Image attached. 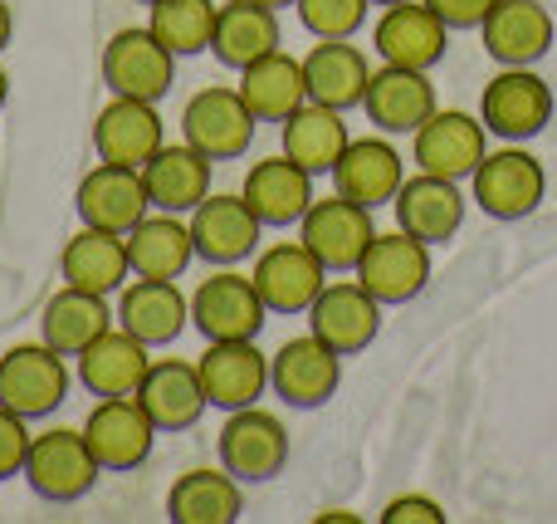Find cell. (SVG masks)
<instances>
[{
    "instance_id": "cb8c5ba5",
    "label": "cell",
    "mask_w": 557,
    "mask_h": 524,
    "mask_svg": "<svg viewBox=\"0 0 557 524\" xmlns=\"http://www.w3.org/2000/svg\"><path fill=\"white\" fill-rule=\"evenodd\" d=\"M435 108H441V103H435L431 69H401V64L372 69V84H367L362 113L376 123V133H416V127H421Z\"/></svg>"
},
{
    "instance_id": "e575fe53",
    "label": "cell",
    "mask_w": 557,
    "mask_h": 524,
    "mask_svg": "<svg viewBox=\"0 0 557 524\" xmlns=\"http://www.w3.org/2000/svg\"><path fill=\"white\" fill-rule=\"evenodd\" d=\"M113 324H117V314L108 309V294H88V290L64 284V290L45 304V314H39V339L54 353H64V358H78V353L103 329H113Z\"/></svg>"
},
{
    "instance_id": "7a4b0ae2",
    "label": "cell",
    "mask_w": 557,
    "mask_h": 524,
    "mask_svg": "<svg viewBox=\"0 0 557 524\" xmlns=\"http://www.w3.org/2000/svg\"><path fill=\"white\" fill-rule=\"evenodd\" d=\"M255 127H260V118L250 113L245 94L225 84L196 88L182 108V137L191 147H201L211 162H235V157L250 153Z\"/></svg>"
},
{
    "instance_id": "d6986e66",
    "label": "cell",
    "mask_w": 557,
    "mask_h": 524,
    "mask_svg": "<svg viewBox=\"0 0 557 524\" xmlns=\"http://www.w3.org/2000/svg\"><path fill=\"white\" fill-rule=\"evenodd\" d=\"M74 211H78V221H84V226H98V231L127 235L147 211H152V196H147L143 167L98 162L94 172H84V182H78Z\"/></svg>"
},
{
    "instance_id": "9c48e42d",
    "label": "cell",
    "mask_w": 557,
    "mask_h": 524,
    "mask_svg": "<svg viewBox=\"0 0 557 524\" xmlns=\"http://www.w3.org/2000/svg\"><path fill=\"white\" fill-rule=\"evenodd\" d=\"M470 192L480 202L484 216L494 221H523V216L539 211L543 192H548V176H543V162L523 147H499L490 153L470 176Z\"/></svg>"
},
{
    "instance_id": "ac0fdd59",
    "label": "cell",
    "mask_w": 557,
    "mask_h": 524,
    "mask_svg": "<svg viewBox=\"0 0 557 524\" xmlns=\"http://www.w3.org/2000/svg\"><path fill=\"white\" fill-rule=\"evenodd\" d=\"M352 275L382 304H406L431 284V245L406 231H376Z\"/></svg>"
},
{
    "instance_id": "6da1fadb",
    "label": "cell",
    "mask_w": 557,
    "mask_h": 524,
    "mask_svg": "<svg viewBox=\"0 0 557 524\" xmlns=\"http://www.w3.org/2000/svg\"><path fill=\"white\" fill-rule=\"evenodd\" d=\"M20 476H25V486L35 490L39 500H49V505H74V500H84L88 490L98 486L103 466H98V456L88 451L84 427H49V431L29 437V456H25Z\"/></svg>"
},
{
    "instance_id": "44dd1931",
    "label": "cell",
    "mask_w": 557,
    "mask_h": 524,
    "mask_svg": "<svg viewBox=\"0 0 557 524\" xmlns=\"http://www.w3.org/2000/svg\"><path fill=\"white\" fill-rule=\"evenodd\" d=\"M117 324L133 339H143L147 349H166L182 339V329L191 324V294H182L176 280H127L117 290Z\"/></svg>"
},
{
    "instance_id": "52a82bcc",
    "label": "cell",
    "mask_w": 557,
    "mask_h": 524,
    "mask_svg": "<svg viewBox=\"0 0 557 524\" xmlns=\"http://www.w3.org/2000/svg\"><path fill=\"white\" fill-rule=\"evenodd\" d=\"M372 235H376L372 211L357 206L352 196H343V192L323 196V202L313 196V206H308L304 221H298V241L327 265V275H352L362 251L372 245Z\"/></svg>"
},
{
    "instance_id": "7c38bea8",
    "label": "cell",
    "mask_w": 557,
    "mask_h": 524,
    "mask_svg": "<svg viewBox=\"0 0 557 524\" xmlns=\"http://www.w3.org/2000/svg\"><path fill=\"white\" fill-rule=\"evenodd\" d=\"M250 280L270 314H308V304L327 284V265L304 241H274L264 251H255Z\"/></svg>"
},
{
    "instance_id": "d590c367",
    "label": "cell",
    "mask_w": 557,
    "mask_h": 524,
    "mask_svg": "<svg viewBox=\"0 0 557 524\" xmlns=\"http://www.w3.org/2000/svg\"><path fill=\"white\" fill-rule=\"evenodd\" d=\"M240 510V480L225 466H196L166 490V520L172 524H235Z\"/></svg>"
},
{
    "instance_id": "484cf974",
    "label": "cell",
    "mask_w": 557,
    "mask_h": 524,
    "mask_svg": "<svg viewBox=\"0 0 557 524\" xmlns=\"http://www.w3.org/2000/svg\"><path fill=\"white\" fill-rule=\"evenodd\" d=\"M240 196L250 202V211L264 221V231H284L298 226L304 211L313 206V172L294 162V157H260V162L245 172Z\"/></svg>"
},
{
    "instance_id": "277c9868",
    "label": "cell",
    "mask_w": 557,
    "mask_h": 524,
    "mask_svg": "<svg viewBox=\"0 0 557 524\" xmlns=\"http://www.w3.org/2000/svg\"><path fill=\"white\" fill-rule=\"evenodd\" d=\"M69 382L74 378H69L64 353H54L45 339L0 353V407L20 412L25 422H39L64 407Z\"/></svg>"
},
{
    "instance_id": "83f0119b",
    "label": "cell",
    "mask_w": 557,
    "mask_h": 524,
    "mask_svg": "<svg viewBox=\"0 0 557 524\" xmlns=\"http://www.w3.org/2000/svg\"><path fill=\"white\" fill-rule=\"evenodd\" d=\"M133 398L143 402V412L157 422V431H186L211 412L201 373L186 358H152V368H147L143 388H137Z\"/></svg>"
},
{
    "instance_id": "ffe728a7",
    "label": "cell",
    "mask_w": 557,
    "mask_h": 524,
    "mask_svg": "<svg viewBox=\"0 0 557 524\" xmlns=\"http://www.w3.org/2000/svg\"><path fill=\"white\" fill-rule=\"evenodd\" d=\"M143 182H147V196H152V211L191 216L215 192V162L182 137V143H162L147 157Z\"/></svg>"
},
{
    "instance_id": "9a60e30c",
    "label": "cell",
    "mask_w": 557,
    "mask_h": 524,
    "mask_svg": "<svg viewBox=\"0 0 557 524\" xmlns=\"http://www.w3.org/2000/svg\"><path fill=\"white\" fill-rule=\"evenodd\" d=\"M191 241H196V260L206 265H240L250 260L255 251H260V231L264 221L250 211V202H245L240 192H211L201 206H196L191 216Z\"/></svg>"
},
{
    "instance_id": "7bdbcfd3",
    "label": "cell",
    "mask_w": 557,
    "mask_h": 524,
    "mask_svg": "<svg viewBox=\"0 0 557 524\" xmlns=\"http://www.w3.org/2000/svg\"><path fill=\"white\" fill-rule=\"evenodd\" d=\"M10 39H15V15H10V5L0 0V54H5Z\"/></svg>"
},
{
    "instance_id": "bcb514c9",
    "label": "cell",
    "mask_w": 557,
    "mask_h": 524,
    "mask_svg": "<svg viewBox=\"0 0 557 524\" xmlns=\"http://www.w3.org/2000/svg\"><path fill=\"white\" fill-rule=\"evenodd\" d=\"M260 5H270V10H284V5H298V0H260Z\"/></svg>"
},
{
    "instance_id": "f6af8a7d",
    "label": "cell",
    "mask_w": 557,
    "mask_h": 524,
    "mask_svg": "<svg viewBox=\"0 0 557 524\" xmlns=\"http://www.w3.org/2000/svg\"><path fill=\"white\" fill-rule=\"evenodd\" d=\"M5 103H10V74L0 69V108H5Z\"/></svg>"
},
{
    "instance_id": "8d00e7d4",
    "label": "cell",
    "mask_w": 557,
    "mask_h": 524,
    "mask_svg": "<svg viewBox=\"0 0 557 524\" xmlns=\"http://www.w3.org/2000/svg\"><path fill=\"white\" fill-rule=\"evenodd\" d=\"M235 88L245 94V103H250V113L260 118V123H284L298 103H308L304 59L274 49V54L255 59L250 69H240V84H235Z\"/></svg>"
},
{
    "instance_id": "f35d334b",
    "label": "cell",
    "mask_w": 557,
    "mask_h": 524,
    "mask_svg": "<svg viewBox=\"0 0 557 524\" xmlns=\"http://www.w3.org/2000/svg\"><path fill=\"white\" fill-rule=\"evenodd\" d=\"M298 25L313 39H352L367 25L372 0H298Z\"/></svg>"
},
{
    "instance_id": "7dc6e473",
    "label": "cell",
    "mask_w": 557,
    "mask_h": 524,
    "mask_svg": "<svg viewBox=\"0 0 557 524\" xmlns=\"http://www.w3.org/2000/svg\"><path fill=\"white\" fill-rule=\"evenodd\" d=\"M372 5H401V0H372Z\"/></svg>"
},
{
    "instance_id": "5bb4252c",
    "label": "cell",
    "mask_w": 557,
    "mask_h": 524,
    "mask_svg": "<svg viewBox=\"0 0 557 524\" xmlns=\"http://www.w3.org/2000/svg\"><path fill=\"white\" fill-rule=\"evenodd\" d=\"M201 373L206 402L221 412H240L255 407L270 388V353H260L255 339H225V343H206V353L196 358Z\"/></svg>"
},
{
    "instance_id": "3957f363",
    "label": "cell",
    "mask_w": 557,
    "mask_h": 524,
    "mask_svg": "<svg viewBox=\"0 0 557 524\" xmlns=\"http://www.w3.org/2000/svg\"><path fill=\"white\" fill-rule=\"evenodd\" d=\"M480 118L504 143H529L553 123V88L533 64H504L484 84Z\"/></svg>"
},
{
    "instance_id": "5b68a950",
    "label": "cell",
    "mask_w": 557,
    "mask_h": 524,
    "mask_svg": "<svg viewBox=\"0 0 557 524\" xmlns=\"http://www.w3.org/2000/svg\"><path fill=\"white\" fill-rule=\"evenodd\" d=\"M264 300L255 290L250 275H235V265H221L211 280H201L191 290V329L206 343L225 339H260L264 329Z\"/></svg>"
},
{
    "instance_id": "603a6c76",
    "label": "cell",
    "mask_w": 557,
    "mask_h": 524,
    "mask_svg": "<svg viewBox=\"0 0 557 524\" xmlns=\"http://www.w3.org/2000/svg\"><path fill=\"white\" fill-rule=\"evenodd\" d=\"M166 143L162 133V113L147 98H123L113 94L94 118V147L98 162H117V167H143L157 147Z\"/></svg>"
},
{
    "instance_id": "30bf717a",
    "label": "cell",
    "mask_w": 557,
    "mask_h": 524,
    "mask_svg": "<svg viewBox=\"0 0 557 524\" xmlns=\"http://www.w3.org/2000/svg\"><path fill=\"white\" fill-rule=\"evenodd\" d=\"M382 309L386 304L357 275L352 280H327L323 294L308 304V333H318L327 349L352 358V353H362L382 333Z\"/></svg>"
},
{
    "instance_id": "d6a6232c",
    "label": "cell",
    "mask_w": 557,
    "mask_h": 524,
    "mask_svg": "<svg viewBox=\"0 0 557 524\" xmlns=\"http://www.w3.org/2000/svg\"><path fill=\"white\" fill-rule=\"evenodd\" d=\"M284 49V29H278V10L260 5V0H225L215 10V35H211V54L225 69H250L255 59Z\"/></svg>"
},
{
    "instance_id": "c3c4849f",
    "label": "cell",
    "mask_w": 557,
    "mask_h": 524,
    "mask_svg": "<svg viewBox=\"0 0 557 524\" xmlns=\"http://www.w3.org/2000/svg\"><path fill=\"white\" fill-rule=\"evenodd\" d=\"M143 5H152V0H143Z\"/></svg>"
},
{
    "instance_id": "ba28073f",
    "label": "cell",
    "mask_w": 557,
    "mask_h": 524,
    "mask_svg": "<svg viewBox=\"0 0 557 524\" xmlns=\"http://www.w3.org/2000/svg\"><path fill=\"white\" fill-rule=\"evenodd\" d=\"M411 137H416V172L450 176V182H470L474 167L490 157L484 118L460 113V108H435Z\"/></svg>"
},
{
    "instance_id": "60d3db41",
    "label": "cell",
    "mask_w": 557,
    "mask_h": 524,
    "mask_svg": "<svg viewBox=\"0 0 557 524\" xmlns=\"http://www.w3.org/2000/svg\"><path fill=\"white\" fill-rule=\"evenodd\" d=\"M376 520L382 524H445V510L431 496H396V500H386V510Z\"/></svg>"
},
{
    "instance_id": "8fae6325",
    "label": "cell",
    "mask_w": 557,
    "mask_h": 524,
    "mask_svg": "<svg viewBox=\"0 0 557 524\" xmlns=\"http://www.w3.org/2000/svg\"><path fill=\"white\" fill-rule=\"evenodd\" d=\"M337 382H343V353L327 349L318 333H298L278 353H270V388L278 392L284 407H323L337 392Z\"/></svg>"
},
{
    "instance_id": "e0dca14e",
    "label": "cell",
    "mask_w": 557,
    "mask_h": 524,
    "mask_svg": "<svg viewBox=\"0 0 557 524\" xmlns=\"http://www.w3.org/2000/svg\"><path fill=\"white\" fill-rule=\"evenodd\" d=\"M372 45L382 64L435 69L445 59V45H450V25L425 0H401V5H382Z\"/></svg>"
},
{
    "instance_id": "74e56055",
    "label": "cell",
    "mask_w": 557,
    "mask_h": 524,
    "mask_svg": "<svg viewBox=\"0 0 557 524\" xmlns=\"http://www.w3.org/2000/svg\"><path fill=\"white\" fill-rule=\"evenodd\" d=\"M215 10H221L215 0H152V5H147V29H152L176 59L211 54Z\"/></svg>"
},
{
    "instance_id": "4fadbf2b",
    "label": "cell",
    "mask_w": 557,
    "mask_h": 524,
    "mask_svg": "<svg viewBox=\"0 0 557 524\" xmlns=\"http://www.w3.org/2000/svg\"><path fill=\"white\" fill-rule=\"evenodd\" d=\"M221 466L235 480H255V486L274 480L288 466V427L260 402L231 412L221 427Z\"/></svg>"
},
{
    "instance_id": "1f68e13d",
    "label": "cell",
    "mask_w": 557,
    "mask_h": 524,
    "mask_svg": "<svg viewBox=\"0 0 557 524\" xmlns=\"http://www.w3.org/2000/svg\"><path fill=\"white\" fill-rule=\"evenodd\" d=\"M127 260H133L137 280H182L196 260L191 221L172 211H147L127 231Z\"/></svg>"
},
{
    "instance_id": "2e32d148",
    "label": "cell",
    "mask_w": 557,
    "mask_h": 524,
    "mask_svg": "<svg viewBox=\"0 0 557 524\" xmlns=\"http://www.w3.org/2000/svg\"><path fill=\"white\" fill-rule=\"evenodd\" d=\"M84 441L103 471H137L152 456L157 422L147 417L137 398H98L84 417Z\"/></svg>"
},
{
    "instance_id": "ab89813d",
    "label": "cell",
    "mask_w": 557,
    "mask_h": 524,
    "mask_svg": "<svg viewBox=\"0 0 557 524\" xmlns=\"http://www.w3.org/2000/svg\"><path fill=\"white\" fill-rule=\"evenodd\" d=\"M29 422L20 412L0 407V480H15L25 471V456H29Z\"/></svg>"
},
{
    "instance_id": "8992f818",
    "label": "cell",
    "mask_w": 557,
    "mask_h": 524,
    "mask_svg": "<svg viewBox=\"0 0 557 524\" xmlns=\"http://www.w3.org/2000/svg\"><path fill=\"white\" fill-rule=\"evenodd\" d=\"M103 84L123 98L162 103L176 84V54L147 25H127L103 45Z\"/></svg>"
},
{
    "instance_id": "7402d4cb",
    "label": "cell",
    "mask_w": 557,
    "mask_h": 524,
    "mask_svg": "<svg viewBox=\"0 0 557 524\" xmlns=\"http://www.w3.org/2000/svg\"><path fill=\"white\" fill-rule=\"evenodd\" d=\"M392 211H396V231L416 235L425 245H441V241H455V231L465 226V192L450 176L416 172L392 196Z\"/></svg>"
},
{
    "instance_id": "f546056e",
    "label": "cell",
    "mask_w": 557,
    "mask_h": 524,
    "mask_svg": "<svg viewBox=\"0 0 557 524\" xmlns=\"http://www.w3.org/2000/svg\"><path fill=\"white\" fill-rule=\"evenodd\" d=\"M147 368H152V349L143 339L113 324L103 329L84 353H78V382H84L94 398H133L143 388Z\"/></svg>"
},
{
    "instance_id": "b9f144b4",
    "label": "cell",
    "mask_w": 557,
    "mask_h": 524,
    "mask_svg": "<svg viewBox=\"0 0 557 524\" xmlns=\"http://www.w3.org/2000/svg\"><path fill=\"white\" fill-rule=\"evenodd\" d=\"M425 5H431L450 29H480L484 15H490L499 0H425Z\"/></svg>"
},
{
    "instance_id": "836d02e7",
    "label": "cell",
    "mask_w": 557,
    "mask_h": 524,
    "mask_svg": "<svg viewBox=\"0 0 557 524\" xmlns=\"http://www.w3.org/2000/svg\"><path fill=\"white\" fill-rule=\"evenodd\" d=\"M278 143H284V157H294L304 172L323 176L337 167V157H343V147L352 143V133H347L343 113L327 103H298L294 113L278 123Z\"/></svg>"
},
{
    "instance_id": "ee69618b",
    "label": "cell",
    "mask_w": 557,
    "mask_h": 524,
    "mask_svg": "<svg viewBox=\"0 0 557 524\" xmlns=\"http://www.w3.org/2000/svg\"><path fill=\"white\" fill-rule=\"evenodd\" d=\"M357 524V515H352V510H323V515H318V524Z\"/></svg>"
},
{
    "instance_id": "d4e9b609",
    "label": "cell",
    "mask_w": 557,
    "mask_h": 524,
    "mask_svg": "<svg viewBox=\"0 0 557 524\" xmlns=\"http://www.w3.org/2000/svg\"><path fill=\"white\" fill-rule=\"evenodd\" d=\"M480 39L494 64H539L553 49L557 25L543 0H499V5L484 15Z\"/></svg>"
},
{
    "instance_id": "4dcf8cb0",
    "label": "cell",
    "mask_w": 557,
    "mask_h": 524,
    "mask_svg": "<svg viewBox=\"0 0 557 524\" xmlns=\"http://www.w3.org/2000/svg\"><path fill=\"white\" fill-rule=\"evenodd\" d=\"M59 275L64 284L88 294H108L113 300L127 280H133V260H127V235L117 231H98V226H78L64 241L59 255Z\"/></svg>"
},
{
    "instance_id": "f1b7e54d",
    "label": "cell",
    "mask_w": 557,
    "mask_h": 524,
    "mask_svg": "<svg viewBox=\"0 0 557 524\" xmlns=\"http://www.w3.org/2000/svg\"><path fill=\"white\" fill-rule=\"evenodd\" d=\"M401 182H406V157L386 137H352L333 167V186L343 196H352L357 206H367V211L392 206Z\"/></svg>"
},
{
    "instance_id": "4316f807",
    "label": "cell",
    "mask_w": 557,
    "mask_h": 524,
    "mask_svg": "<svg viewBox=\"0 0 557 524\" xmlns=\"http://www.w3.org/2000/svg\"><path fill=\"white\" fill-rule=\"evenodd\" d=\"M304 84L313 103H327L337 113L362 108L367 84H372V54L347 39H318L304 54Z\"/></svg>"
}]
</instances>
